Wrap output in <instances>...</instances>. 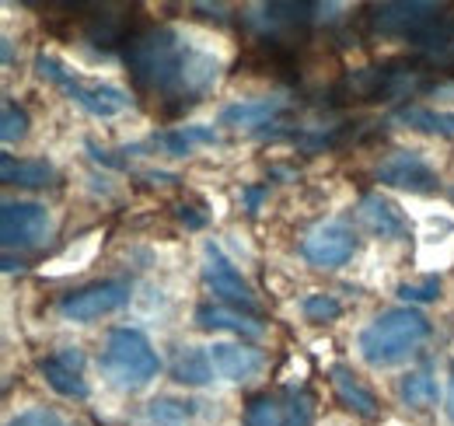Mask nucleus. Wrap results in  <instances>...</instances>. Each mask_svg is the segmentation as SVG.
I'll use <instances>...</instances> for the list:
<instances>
[{
	"label": "nucleus",
	"instance_id": "nucleus-24",
	"mask_svg": "<svg viewBox=\"0 0 454 426\" xmlns=\"http://www.w3.org/2000/svg\"><path fill=\"white\" fill-rule=\"evenodd\" d=\"M28 137V112L18 106V102H4L0 112V140L4 144H18Z\"/></svg>",
	"mask_w": 454,
	"mask_h": 426
},
{
	"label": "nucleus",
	"instance_id": "nucleus-4",
	"mask_svg": "<svg viewBox=\"0 0 454 426\" xmlns=\"http://www.w3.org/2000/svg\"><path fill=\"white\" fill-rule=\"evenodd\" d=\"M35 74H39L43 81L57 84L74 106L84 108V112L95 115V119H113V115H119V112H126V108L133 106V99H129L122 88L102 84V81H84L81 74L67 70L57 56H50V53L35 56Z\"/></svg>",
	"mask_w": 454,
	"mask_h": 426
},
{
	"label": "nucleus",
	"instance_id": "nucleus-12",
	"mask_svg": "<svg viewBox=\"0 0 454 426\" xmlns=\"http://www.w3.org/2000/svg\"><path fill=\"white\" fill-rule=\"evenodd\" d=\"M207 353H210L214 374L224 377V381H234V384H245V381L259 377L266 367V357L255 346H245V343H214V346H207Z\"/></svg>",
	"mask_w": 454,
	"mask_h": 426
},
{
	"label": "nucleus",
	"instance_id": "nucleus-14",
	"mask_svg": "<svg viewBox=\"0 0 454 426\" xmlns=\"http://www.w3.org/2000/svg\"><path fill=\"white\" fill-rule=\"evenodd\" d=\"M356 220H360L371 234H378V238H405V234H409V220L398 213L395 203H388V200L378 196V193L360 196V203H356Z\"/></svg>",
	"mask_w": 454,
	"mask_h": 426
},
{
	"label": "nucleus",
	"instance_id": "nucleus-29",
	"mask_svg": "<svg viewBox=\"0 0 454 426\" xmlns=\"http://www.w3.org/2000/svg\"><path fill=\"white\" fill-rule=\"evenodd\" d=\"M57 360L63 364V367H70V371H81V367H84V353H81L77 346H67V350H59Z\"/></svg>",
	"mask_w": 454,
	"mask_h": 426
},
{
	"label": "nucleus",
	"instance_id": "nucleus-21",
	"mask_svg": "<svg viewBox=\"0 0 454 426\" xmlns=\"http://www.w3.org/2000/svg\"><path fill=\"white\" fill-rule=\"evenodd\" d=\"M39 371H43V377H46V384L53 388V391H59L63 398H88V381L81 377V371H70V367H63L57 357H50V360H43L39 364Z\"/></svg>",
	"mask_w": 454,
	"mask_h": 426
},
{
	"label": "nucleus",
	"instance_id": "nucleus-13",
	"mask_svg": "<svg viewBox=\"0 0 454 426\" xmlns=\"http://www.w3.org/2000/svg\"><path fill=\"white\" fill-rule=\"evenodd\" d=\"M286 106H290V99H284V95L245 99V102H234V106L221 108L217 126H231V130H255V126L273 122L280 112H286Z\"/></svg>",
	"mask_w": 454,
	"mask_h": 426
},
{
	"label": "nucleus",
	"instance_id": "nucleus-19",
	"mask_svg": "<svg viewBox=\"0 0 454 426\" xmlns=\"http://www.w3.org/2000/svg\"><path fill=\"white\" fill-rule=\"evenodd\" d=\"M171 377H175L178 384H192V388H203V384H210V377H214L210 353H207V350H200V346H182V350L175 353Z\"/></svg>",
	"mask_w": 454,
	"mask_h": 426
},
{
	"label": "nucleus",
	"instance_id": "nucleus-7",
	"mask_svg": "<svg viewBox=\"0 0 454 426\" xmlns=\"http://www.w3.org/2000/svg\"><path fill=\"white\" fill-rule=\"evenodd\" d=\"M122 304H129V283L122 280H109V283H91V287H81L74 294H67L57 304L59 319L67 321H98L102 315H113Z\"/></svg>",
	"mask_w": 454,
	"mask_h": 426
},
{
	"label": "nucleus",
	"instance_id": "nucleus-17",
	"mask_svg": "<svg viewBox=\"0 0 454 426\" xmlns=\"http://www.w3.org/2000/svg\"><path fill=\"white\" fill-rule=\"evenodd\" d=\"M329 377H333V388H336V395H340V402L346 409H353L356 416H378V398H374V391H367L349 367L336 364V367L329 371Z\"/></svg>",
	"mask_w": 454,
	"mask_h": 426
},
{
	"label": "nucleus",
	"instance_id": "nucleus-31",
	"mask_svg": "<svg viewBox=\"0 0 454 426\" xmlns=\"http://www.w3.org/2000/svg\"><path fill=\"white\" fill-rule=\"evenodd\" d=\"M448 413H451L454 420V371H451V384H448Z\"/></svg>",
	"mask_w": 454,
	"mask_h": 426
},
{
	"label": "nucleus",
	"instance_id": "nucleus-3",
	"mask_svg": "<svg viewBox=\"0 0 454 426\" xmlns=\"http://www.w3.org/2000/svg\"><path fill=\"white\" fill-rule=\"evenodd\" d=\"M158 353L147 343L144 332L137 328H113L102 350V371L122 391H137L144 384H151V377H158Z\"/></svg>",
	"mask_w": 454,
	"mask_h": 426
},
{
	"label": "nucleus",
	"instance_id": "nucleus-6",
	"mask_svg": "<svg viewBox=\"0 0 454 426\" xmlns=\"http://www.w3.org/2000/svg\"><path fill=\"white\" fill-rule=\"evenodd\" d=\"M353 252H356V234L346 220H322L301 241V256L315 269L346 266L353 259Z\"/></svg>",
	"mask_w": 454,
	"mask_h": 426
},
{
	"label": "nucleus",
	"instance_id": "nucleus-15",
	"mask_svg": "<svg viewBox=\"0 0 454 426\" xmlns=\"http://www.w3.org/2000/svg\"><path fill=\"white\" fill-rule=\"evenodd\" d=\"M196 325L207 328V332H234L241 339H262L266 335V325L255 315L234 312L227 304H203V308H196Z\"/></svg>",
	"mask_w": 454,
	"mask_h": 426
},
{
	"label": "nucleus",
	"instance_id": "nucleus-27",
	"mask_svg": "<svg viewBox=\"0 0 454 426\" xmlns=\"http://www.w3.org/2000/svg\"><path fill=\"white\" fill-rule=\"evenodd\" d=\"M7 426H67V420L46 406H35V409H25L21 416H14Z\"/></svg>",
	"mask_w": 454,
	"mask_h": 426
},
{
	"label": "nucleus",
	"instance_id": "nucleus-22",
	"mask_svg": "<svg viewBox=\"0 0 454 426\" xmlns=\"http://www.w3.org/2000/svg\"><path fill=\"white\" fill-rule=\"evenodd\" d=\"M412 43L430 56H444L454 46V18L451 14H437L419 36H412Z\"/></svg>",
	"mask_w": 454,
	"mask_h": 426
},
{
	"label": "nucleus",
	"instance_id": "nucleus-16",
	"mask_svg": "<svg viewBox=\"0 0 454 426\" xmlns=\"http://www.w3.org/2000/svg\"><path fill=\"white\" fill-rule=\"evenodd\" d=\"M0 175H4L7 185H21V189H46V185H53V178H57V171H53L50 161H43V158L14 161L11 154L0 158Z\"/></svg>",
	"mask_w": 454,
	"mask_h": 426
},
{
	"label": "nucleus",
	"instance_id": "nucleus-30",
	"mask_svg": "<svg viewBox=\"0 0 454 426\" xmlns=\"http://www.w3.org/2000/svg\"><path fill=\"white\" fill-rule=\"evenodd\" d=\"M178 220H182L189 231H200V227L207 224V217H203V213H196V207H185V203L178 207Z\"/></svg>",
	"mask_w": 454,
	"mask_h": 426
},
{
	"label": "nucleus",
	"instance_id": "nucleus-11",
	"mask_svg": "<svg viewBox=\"0 0 454 426\" xmlns=\"http://www.w3.org/2000/svg\"><path fill=\"white\" fill-rule=\"evenodd\" d=\"M245 426H311V406L304 395H255L245 409Z\"/></svg>",
	"mask_w": 454,
	"mask_h": 426
},
{
	"label": "nucleus",
	"instance_id": "nucleus-23",
	"mask_svg": "<svg viewBox=\"0 0 454 426\" xmlns=\"http://www.w3.org/2000/svg\"><path fill=\"white\" fill-rule=\"evenodd\" d=\"M196 416V406L189 398H171V395H161L154 402H147V420L158 426H178L185 420Z\"/></svg>",
	"mask_w": 454,
	"mask_h": 426
},
{
	"label": "nucleus",
	"instance_id": "nucleus-26",
	"mask_svg": "<svg viewBox=\"0 0 454 426\" xmlns=\"http://www.w3.org/2000/svg\"><path fill=\"white\" fill-rule=\"evenodd\" d=\"M398 297H402L405 304L437 301V297H441V276H427L423 283H402V287H398Z\"/></svg>",
	"mask_w": 454,
	"mask_h": 426
},
{
	"label": "nucleus",
	"instance_id": "nucleus-28",
	"mask_svg": "<svg viewBox=\"0 0 454 426\" xmlns=\"http://www.w3.org/2000/svg\"><path fill=\"white\" fill-rule=\"evenodd\" d=\"M266 185H248L245 193H241V200H245V213H259V207H262V200H266Z\"/></svg>",
	"mask_w": 454,
	"mask_h": 426
},
{
	"label": "nucleus",
	"instance_id": "nucleus-10",
	"mask_svg": "<svg viewBox=\"0 0 454 426\" xmlns=\"http://www.w3.org/2000/svg\"><path fill=\"white\" fill-rule=\"evenodd\" d=\"M441 14L437 4H427V0H395V4H381L374 7L371 21L378 32H388V36H419L434 18Z\"/></svg>",
	"mask_w": 454,
	"mask_h": 426
},
{
	"label": "nucleus",
	"instance_id": "nucleus-2",
	"mask_svg": "<svg viewBox=\"0 0 454 426\" xmlns=\"http://www.w3.org/2000/svg\"><path fill=\"white\" fill-rule=\"evenodd\" d=\"M427 335H430V321L423 312L392 308V312H381L360 332L356 350H360L364 364H371V367H395L409 353H416V346Z\"/></svg>",
	"mask_w": 454,
	"mask_h": 426
},
{
	"label": "nucleus",
	"instance_id": "nucleus-1",
	"mask_svg": "<svg viewBox=\"0 0 454 426\" xmlns=\"http://www.w3.org/2000/svg\"><path fill=\"white\" fill-rule=\"evenodd\" d=\"M189 39L175 28H147L137 39H129L126 63L140 88L158 91L165 99H182V70L189 56Z\"/></svg>",
	"mask_w": 454,
	"mask_h": 426
},
{
	"label": "nucleus",
	"instance_id": "nucleus-9",
	"mask_svg": "<svg viewBox=\"0 0 454 426\" xmlns=\"http://www.w3.org/2000/svg\"><path fill=\"white\" fill-rule=\"evenodd\" d=\"M378 182L392 185V189H405V193H437L441 178L434 171V164L423 158L419 151H395L374 168Z\"/></svg>",
	"mask_w": 454,
	"mask_h": 426
},
{
	"label": "nucleus",
	"instance_id": "nucleus-8",
	"mask_svg": "<svg viewBox=\"0 0 454 426\" xmlns=\"http://www.w3.org/2000/svg\"><path fill=\"white\" fill-rule=\"evenodd\" d=\"M203 256H207V263H203V283L224 301L227 308L255 315V312H259V301H255L252 287L245 283V276H241V272L234 269V263L221 252V245L207 241V252H203Z\"/></svg>",
	"mask_w": 454,
	"mask_h": 426
},
{
	"label": "nucleus",
	"instance_id": "nucleus-18",
	"mask_svg": "<svg viewBox=\"0 0 454 426\" xmlns=\"http://www.w3.org/2000/svg\"><path fill=\"white\" fill-rule=\"evenodd\" d=\"M395 126H409L419 133H437V137H454V112H437L427 106H405L392 115Z\"/></svg>",
	"mask_w": 454,
	"mask_h": 426
},
{
	"label": "nucleus",
	"instance_id": "nucleus-25",
	"mask_svg": "<svg viewBox=\"0 0 454 426\" xmlns=\"http://www.w3.org/2000/svg\"><path fill=\"white\" fill-rule=\"evenodd\" d=\"M301 315L308 321H333L342 315V304L333 294H308L301 301Z\"/></svg>",
	"mask_w": 454,
	"mask_h": 426
},
{
	"label": "nucleus",
	"instance_id": "nucleus-5",
	"mask_svg": "<svg viewBox=\"0 0 454 426\" xmlns=\"http://www.w3.org/2000/svg\"><path fill=\"white\" fill-rule=\"evenodd\" d=\"M0 238L7 252H28L53 238V213L32 200H7L0 210Z\"/></svg>",
	"mask_w": 454,
	"mask_h": 426
},
{
	"label": "nucleus",
	"instance_id": "nucleus-32",
	"mask_svg": "<svg viewBox=\"0 0 454 426\" xmlns=\"http://www.w3.org/2000/svg\"><path fill=\"white\" fill-rule=\"evenodd\" d=\"M11 59H14V53H11V43L4 39V63H11Z\"/></svg>",
	"mask_w": 454,
	"mask_h": 426
},
{
	"label": "nucleus",
	"instance_id": "nucleus-20",
	"mask_svg": "<svg viewBox=\"0 0 454 426\" xmlns=\"http://www.w3.org/2000/svg\"><path fill=\"white\" fill-rule=\"evenodd\" d=\"M398 398L409 409H430V406H437V377H434V371L423 364V367L405 374L398 381Z\"/></svg>",
	"mask_w": 454,
	"mask_h": 426
}]
</instances>
